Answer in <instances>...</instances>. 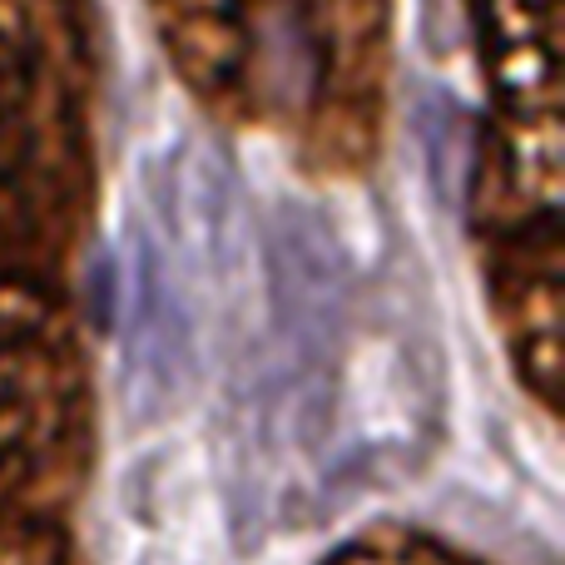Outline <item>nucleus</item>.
Segmentation results:
<instances>
[{"instance_id": "obj_1", "label": "nucleus", "mask_w": 565, "mask_h": 565, "mask_svg": "<svg viewBox=\"0 0 565 565\" xmlns=\"http://www.w3.org/2000/svg\"><path fill=\"white\" fill-rule=\"evenodd\" d=\"M189 377H194V312L164 248L139 234L135 278H129V382L139 402L174 407Z\"/></svg>"}]
</instances>
